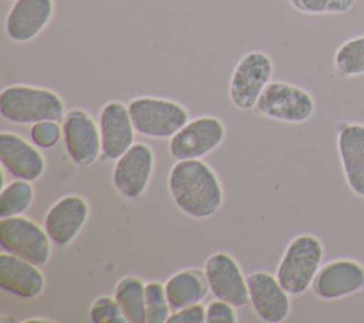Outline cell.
Instances as JSON below:
<instances>
[{
  "label": "cell",
  "instance_id": "obj_15",
  "mask_svg": "<svg viewBox=\"0 0 364 323\" xmlns=\"http://www.w3.org/2000/svg\"><path fill=\"white\" fill-rule=\"evenodd\" d=\"M90 218L87 199L77 194L57 199L44 216V228L57 246H68L82 231Z\"/></svg>",
  "mask_w": 364,
  "mask_h": 323
},
{
  "label": "cell",
  "instance_id": "obj_28",
  "mask_svg": "<svg viewBox=\"0 0 364 323\" xmlns=\"http://www.w3.org/2000/svg\"><path fill=\"white\" fill-rule=\"evenodd\" d=\"M236 307L222 299L215 297L206 305V323H236Z\"/></svg>",
  "mask_w": 364,
  "mask_h": 323
},
{
  "label": "cell",
  "instance_id": "obj_19",
  "mask_svg": "<svg viewBox=\"0 0 364 323\" xmlns=\"http://www.w3.org/2000/svg\"><path fill=\"white\" fill-rule=\"evenodd\" d=\"M0 287L13 296L34 299L43 293L46 276L40 266L3 250L0 253Z\"/></svg>",
  "mask_w": 364,
  "mask_h": 323
},
{
  "label": "cell",
  "instance_id": "obj_2",
  "mask_svg": "<svg viewBox=\"0 0 364 323\" xmlns=\"http://www.w3.org/2000/svg\"><path fill=\"white\" fill-rule=\"evenodd\" d=\"M64 111L63 98L46 87L11 84L0 92V115L14 124L33 125L40 121H60Z\"/></svg>",
  "mask_w": 364,
  "mask_h": 323
},
{
  "label": "cell",
  "instance_id": "obj_9",
  "mask_svg": "<svg viewBox=\"0 0 364 323\" xmlns=\"http://www.w3.org/2000/svg\"><path fill=\"white\" fill-rule=\"evenodd\" d=\"M64 148L71 162L88 168L101 157V132L98 122L82 108L68 110L63 120Z\"/></svg>",
  "mask_w": 364,
  "mask_h": 323
},
{
  "label": "cell",
  "instance_id": "obj_13",
  "mask_svg": "<svg viewBox=\"0 0 364 323\" xmlns=\"http://www.w3.org/2000/svg\"><path fill=\"white\" fill-rule=\"evenodd\" d=\"M364 289V266L350 258L330 260L318 269L311 290L321 300H337Z\"/></svg>",
  "mask_w": 364,
  "mask_h": 323
},
{
  "label": "cell",
  "instance_id": "obj_21",
  "mask_svg": "<svg viewBox=\"0 0 364 323\" xmlns=\"http://www.w3.org/2000/svg\"><path fill=\"white\" fill-rule=\"evenodd\" d=\"M145 282L134 275L121 277L114 287L117 299L128 323H146Z\"/></svg>",
  "mask_w": 364,
  "mask_h": 323
},
{
  "label": "cell",
  "instance_id": "obj_11",
  "mask_svg": "<svg viewBox=\"0 0 364 323\" xmlns=\"http://www.w3.org/2000/svg\"><path fill=\"white\" fill-rule=\"evenodd\" d=\"M209 292L237 307L249 305V289L246 276L237 260L228 252L212 253L203 265Z\"/></svg>",
  "mask_w": 364,
  "mask_h": 323
},
{
  "label": "cell",
  "instance_id": "obj_16",
  "mask_svg": "<svg viewBox=\"0 0 364 323\" xmlns=\"http://www.w3.org/2000/svg\"><path fill=\"white\" fill-rule=\"evenodd\" d=\"M0 162L13 178L31 182L40 179L47 166L38 147L11 131L0 134Z\"/></svg>",
  "mask_w": 364,
  "mask_h": 323
},
{
  "label": "cell",
  "instance_id": "obj_7",
  "mask_svg": "<svg viewBox=\"0 0 364 323\" xmlns=\"http://www.w3.org/2000/svg\"><path fill=\"white\" fill-rule=\"evenodd\" d=\"M256 110L263 117L279 122L303 124L313 117L316 101L307 90L299 85L270 81L263 90Z\"/></svg>",
  "mask_w": 364,
  "mask_h": 323
},
{
  "label": "cell",
  "instance_id": "obj_23",
  "mask_svg": "<svg viewBox=\"0 0 364 323\" xmlns=\"http://www.w3.org/2000/svg\"><path fill=\"white\" fill-rule=\"evenodd\" d=\"M34 201V186L31 181L17 179L3 185L0 194V218L23 215Z\"/></svg>",
  "mask_w": 364,
  "mask_h": 323
},
{
  "label": "cell",
  "instance_id": "obj_26",
  "mask_svg": "<svg viewBox=\"0 0 364 323\" xmlns=\"http://www.w3.org/2000/svg\"><path fill=\"white\" fill-rule=\"evenodd\" d=\"M92 323H128L114 296H98L90 307Z\"/></svg>",
  "mask_w": 364,
  "mask_h": 323
},
{
  "label": "cell",
  "instance_id": "obj_6",
  "mask_svg": "<svg viewBox=\"0 0 364 323\" xmlns=\"http://www.w3.org/2000/svg\"><path fill=\"white\" fill-rule=\"evenodd\" d=\"M51 239L46 228L23 215L0 218V246L3 250L44 266L51 258Z\"/></svg>",
  "mask_w": 364,
  "mask_h": 323
},
{
  "label": "cell",
  "instance_id": "obj_27",
  "mask_svg": "<svg viewBox=\"0 0 364 323\" xmlns=\"http://www.w3.org/2000/svg\"><path fill=\"white\" fill-rule=\"evenodd\" d=\"M30 138L34 145L43 149L53 148L63 138V127L58 121H40L31 125Z\"/></svg>",
  "mask_w": 364,
  "mask_h": 323
},
{
  "label": "cell",
  "instance_id": "obj_3",
  "mask_svg": "<svg viewBox=\"0 0 364 323\" xmlns=\"http://www.w3.org/2000/svg\"><path fill=\"white\" fill-rule=\"evenodd\" d=\"M323 258L321 240L316 235L300 233L286 246L274 275L290 295L300 296L311 289Z\"/></svg>",
  "mask_w": 364,
  "mask_h": 323
},
{
  "label": "cell",
  "instance_id": "obj_20",
  "mask_svg": "<svg viewBox=\"0 0 364 323\" xmlns=\"http://www.w3.org/2000/svg\"><path fill=\"white\" fill-rule=\"evenodd\" d=\"M165 292L172 310L200 303L209 292L205 272L196 268L178 270L165 282Z\"/></svg>",
  "mask_w": 364,
  "mask_h": 323
},
{
  "label": "cell",
  "instance_id": "obj_12",
  "mask_svg": "<svg viewBox=\"0 0 364 323\" xmlns=\"http://www.w3.org/2000/svg\"><path fill=\"white\" fill-rule=\"evenodd\" d=\"M249 303L256 316L266 323L284 322L291 310L290 293L280 285L276 275L256 270L246 276Z\"/></svg>",
  "mask_w": 364,
  "mask_h": 323
},
{
  "label": "cell",
  "instance_id": "obj_22",
  "mask_svg": "<svg viewBox=\"0 0 364 323\" xmlns=\"http://www.w3.org/2000/svg\"><path fill=\"white\" fill-rule=\"evenodd\" d=\"M333 65L336 73L346 78L364 75V34L341 43L334 53Z\"/></svg>",
  "mask_w": 364,
  "mask_h": 323
},
{
  "label": "cell",
  "instance_id": "obj_17",
  "mask_svg": "<svg viewBox=\"0 0 364 323\" xmlns=\"http://www.w3.org/2000/svg\"><path fill=\"white\" fill-rule=\"evenodd\" d=\"M54 16V0H14L10 6L4 30L14 43H30L38 37Z\"/></svg>",
  "mask_w": 364,
  "mask_h": 323
},
{
  "label": "cell",
  "instance_id": "obj_18",
  "mask_svg": "<svg viewBox=\"0 0 364 323\" xmlns=\"http://www.w3.org/2000/svg\"><path fill=\"white\" fill-rule=\"evenodd\" d=\"M336 141L346 182L357 196L364 198V124L341 122Z\"/></svg>",
  "mask_w": 364,
  "mask_h": 323
},
{
  "label": "cell",
  "instance_id": "obj_5",
  "mask_svg": "<svg viewBox=\"0 0 364 323\" xmlns=\"http://www.w3.org/2000/svg\"><path fill=\"white\" fill-rule=\"evenodd\" d=\"M274 71L273 60L264 51L253 50L240 57L236 63L229 85L228 95L235 108L242 112H250L272 81Z\"/></svg>",
  "mask_w": 364,
  "mask_h": 323
},
{
  "label": "cell",
  "instance_id": "obj_8",
  "mask_svg": "<svg viewBox=\"0 0 364 323\" xmlns=\"http://www.w3.org/2000/svg\"><path fill=\"white\" fill-rule=\"evenodd\" d=\"M226 138L223 121L213 115L189 120L169 138L168 149L173 159H202L216 151Z\"/></svg>",
  "mask_w": 364,
  "mask_h": 323
},
{
  "label": "cell",
  "instance_id": "obj_29",
  "mask_svg": "<svg viewBox=\"0 0 364 323\" xmlns=\"http://www.w3.org/2000/svg\"><path fill=\"white\" fill-rule=\"evenodd\" d=\"M206 307L202 303H195L178 310H172L166 323H205Z\"/></svg>",
  "mask_w": 364,
  "mask_h": 323
},
{
  "label": "cell",
  "instance_id": "obj_25",
  "mask_svg": "<svg viewBox=\"0 0 364 323\" xmlns=\"http://www.w3.org/2000/svg\"><path fill=\"white\" fill-rule=\"evenodd\" d=\"M290 6L303 14H346L350 13L357 0H289Z\"/></svg>",
  "mask_w": 364,
  "mask_h": 323
},
{
  "label": "cell",
  "instance_id": "obj_14",
  "mask_svg": "<svg viewBox=\"0 0 364 323\" xmlns=\"http://www.w3.org/2000/svg\"><path fill=\"white\" fill-rule=\"evenodd\" d=\"M101 132V157L105 161H117L135 142V127L128 105L118 100L105 102L98 115Z\"/></svg>",
  "mask_w": 364,
  "mask_h": 323
},
{
  "label": "cell",
  "instance_id": "obj_4",
  "mask_svg": "<svg viewBox=\"0 0 364 323\" xmlns=\"http://www.w3.org/2000/svg\"><path fill=\"white\" fill-rule=\"evenodd\" d=\"M128 110L135 131L154 139L171 138L189 121V112L181 102L162 97H135Z\"/></svg>",
  "mask_w": 364,
  "mask_h": 323
},
{
  "label": "cell",
  "instance_id": "obj_1",
  "mask_svg": "<svg viewBox=\"0 0 364 323\" xmlns=\"http://www.w3.org/2000/svg\"><path fill=\"white\" fill-rule=\"evenodd\" d=\"M173 203L193 219H208L223 205V186L218 174L202 159L176 161L168 174Z\"/></svg>",
  "mask_w": 364,
  "mask_h": 323
},
{
  "label": "cell",
  "instance_id": "obj_24",
  "mask_svg": "<svg viewBox=\"0 0 364 323\" xmlns=\"http://www.w3.org/2000/svg\"><path fill=\"white\" fill-rule=\"evenodd\" d=\"M146 323H166L172 309L169 306L165 285L151 280L145 285Z\"/></svg>",
  "mask_w": 364,
  "mask_h": 323
},
{
  "label": "cell",
  "instance_id": "obj_10",
  "mask_svg": "<svg viewBox=\"0 0 364 323\" xmlns=\"http://www.w3.org/2000/svg\"><path fill=\"white\" fill-rule=\"evenodd\" d=\"M155 169L154 149L145 142H134L114 164L111 179L115 191L127 199L145 194Z\"/></svg>",
  "mask_w": 364,
  "mask_h": 323
}]
</instances>
